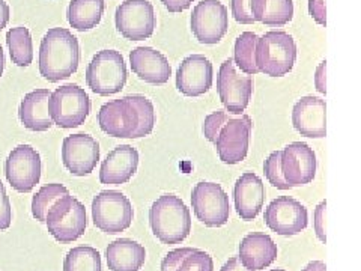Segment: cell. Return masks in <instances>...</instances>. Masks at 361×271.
<instances>
[{
	"instance_id": "5",
	"label": "cell",
	"mask_w": 361,
	"mask_h": 271,
	"mask_svg": "<svg viewBox=\"0 0 361 271\" xmlns=\"http://www.w3.org/2000/svg\"><path fill=\"white\" fill-rule=\"evenodd\" d=\"M127 65L116 50L98 52L86 70V83L98 95L118 94L127 83Z\"/></svg>"
},
{
	"instance_id": "37",
	"label": "cell",
	"mask_w": 361,
	"mask_h": 271,
	"mask_svg": "<svg viewBox=\"0 0 361 271\" xmlns=\"http://www.w3.org/2000/svg\"><path fill=\"white\" fill-rule=\"evenodd\" d=\"M11 222H13V210H11L6 188L2 181H0V231L8 229Z\"/></svg>"
},
{
	"instance_id": "28",
	"label": "cell",
	"mask_w": 361,
	"mask_h": 271,
	"mask_svg": "<svg viewBox=\"0 0 361 271\" xmlns=\"http://www.w3.org/2000/svg\"><path fill=\"white\" fill-rule=\"evenodd\" d=\"M6 44L11 61L17 66H29L33 61V42L30 32L25 26L9 29L6 33Z\"/></svg>"
},
{
	"instance_id": "40",
	"label": "cell",
	"mask_w": 361,
	"mask_h": 271,
	"mask_svg": "<svg viewBox=\"0 0 361 271\" xmlns=\"http://www.w3.org/2000/svg\"><path fill=\"white\" fill-rule=\"evenodd\" d=\"M163 5L169 13H183V11L188 9L195 0H161Z\"/></svg>"
},
{
	"instance_id": "4",
	"label": "cell",
	"mask_w": 361,
	"mask_h": 271,
	"mask_svg": "<svg viewBox=\"0 0 361 271\" xmlns=\"http://www.w3.org/2000/svg\"><path fill=\"white\" fill-rule=\"evenodd\" d=\"M255 59L259 73L283 77L292 71L297 61V44L283 30H269L257 40Z\"/></svg>"
},
{
	"instance_id": "24",
	"label": "cell",
	"mask_w": 361,
	"mask_h": 271,
	"mask_svg": "<svg viewBox=\"0 0 361 271\" xmlns=\"http://www.w3.org/2000/svg\"><path fill=\"white\" fill-rule=\"evenodd\" d=\"M51 92L49 89L32 90L23 98L18 116L23 126L30 131H47L51 128L53 121L49 112V101Z\"/></svg>"
},
{
	"instance_id": "41",
	"label": "cell",
	"mask_w": 361,
	"mask_h": 271,
	"mask_svg": "<svg viewBox=\"0 0 361 271\" xmlns=\"http://www.w3.org/2000/svg\"><path fill=\"white\" fill-rule=\"evenodd\" d=\"M326 62L322 61L314 74V86L321 94H326Z\"/></svg>"
},
{
	"instance_id": "42",
	"label": "cell",
	"mask_w": 361,
	"mask_h": 271,
	"mask_svg": "<svg viewBox=\"0 0 361 271\" xmlns=\"http://www.w3.org/2000/svg\"><path fill=\"white\" fill-rule=\"evenodd\" d=\"M220 271H252V270L245 268V267L241 264L238 256H233V258H231L229 261L221 267Z\"/></svg>"
},
{
	"instance_id": "2",
	"label": "cell",
	"mask_w": 361,
	"mask_h": 271,
	"mask_svg": "<svg viewBox=\"0 0 361 271\" xmlns=\"http://www.w3.org/2000/svg\"><path fill=\"white\" fill-rule=\"evenodd\" d=\"M80 62L78 40L63 28H53L45 33L39 47V73L49 82H61L71 77Z\"/></svg>"
},
{
	"instance_id": "22",
	"label": "cell",
	"mask_w": 361,
	"mask_h": 271,
	"mask_svg": "<svg viewBox=\"0 0 361 271\" xmlns=\"http://www.w3.org/2000/svg\"><path fill=\"white\" fill-rule=\"evenodd\" d=\"M233 199L238 216L245 222L255 220L265 202V187L262 179L253 172L243 174L235 184Z\"/></svg>"
},
{
	"instance_id": "19",
	"label": "cell",
	"mask_w": 361,
	"mask_h": 271,
	"mask_svg": "<svg viewBox=\"0 0 361 271\" xmlns=\"http://www.w3.org/2000/svg\"><path fill=\"white\" fill-rule=\"evenodd\" d=\"M292 124L306 138L322 139L326 134V106L319 97H302L292 110Z\"/></svg>"
},
{
	"instance_id": "44",
	"label": "cell",
	"mask_w": 361,
	"mask_h": 271,
	"mask_svg": "<svg viewBox=\"0 0 361 271\" xmlns=\"http://www.w3.org/2000/svg\"><path fill=\"white\" fill-rule=\"evenodd\" d=\"M301 271H326V267L322 261H312L307 264L306 268H302Z\"/></svg>"
},
{
	"instance_id": "26",
	"label": "cell",
	"mask_w": 361,
	"mask_h": 271,
	"mask_svg": "<svg viewBox=\"0 0 361 271\" xmlns=\"http://www.w3.org/2000/svg\"><path fill=\"white\" fill-rule=\"evenodd\" d=\"M250 13L255 21L269 28H281L293 17L292 0H250Z\"/></svg>"
},
{
	"instance_id": "18",
	"label": "cell",
	"mask_w": 361,
	"mask_h": 271,
	"mask_svg": "<svg viewBox=\"0 0 361 271\" xmlns=\"http://www.w3.org/2000/svg\"><path fill=\"white\" fill-rule=\"evenodd\" d=\"M212 64L203 54H191L179 65L176 88L187 97H200L212 86Z\"/></svg>"
},
{
	"instance_id": "10",
	"label": "cell",
	"mask_w": 361,
	"mask_h": 271,
	"mask_svg": "<svg viewBox=\"0 0 361 271\" xmlns=\"http://www.w3.org/2000/svg\"><path fill=\"white\" fill-rule=\"evenodd\" d=\"M191 205L200 220L208 228H220L229 222V196L220 184L199 183L191 193Z\"/></svg>"
},
{
	"instance_id": "39",
	"label": "cell",
	"mask_w": 361,
	"mask_h": 271,
	"mask_svg": "<svg viewBox=\"0 0 361 271\" xmlns=\"http://www.w3.org/2000/svg\"><path fill=\"white\" fill-rule=\"evenodd\" d=\"M309 13L312 18L321 26L326 25L325 0H309Z\"/></svg>"
},
{
	"instance_id": "16",
	"label": "cell",
	"mask_w": 361,
	"mask_h": 271,
	"mask_svg": "<svg viewBox=\"0 0 361 271\" xmlns=\"http://www.w3.org/2000/svg\"><path fill=\"white\" fill-rule=\"evenodd\" d=\"M62 162L75 176H86L99 162V145L89 134H73L63 139Z\"/></svg>"
},
{
	"instance_id": "27",
	"label": "cell",
	"mask_w": 361,
	"mask_h": 271,
	"mask_svg": "<svg viewBox=\"0 0 361 271\" xmlns=\"http://www.w3.org/2000/svg\"><path fill=\"white\" fill-rule=\"evenodd\" d=\"M104 0H71L68 6V21L78 32L94 29L103 18Z\"/></svg>"
},
{
	"instance_id": "34",
	"label": "cell",
	"mask_w": 361,
	"mask_h": 271,
	"mask_svg": "<svg viewBox=\"0 0 361 271\" xmlns=\"http://www.w3.org/2000/svg\"><path fill=\"white\" fill-rule=\"evenodd\" d=\"M229 119H231V115L226 110H217V112L211 113V115H208L205 118V122H203V134H205V138L209 142L216 143L220 128Z\"/></svg>"
},
{
	"instance_id": "25",
	"label": "cell",
	"mask_w": 361,
	"mask_h": 271,
	"mask_svg": "<svg viewBox=\"0 0 361 271\" xmlns=\"http://www.w3.org/2000/svg\"><path fill=\"white\" fill-rule=\"evenodd\" d=\"M106 259L111 271H139L146 261V251L137 241L121 239L109 244Z\"/></svg>"
},
{
	"instance_id": "15",
	"label": "cell",
	"mask_w": 361,
	"mask_h": 271,
	"mask_svg": "<svg viewBox=\"0 0 361 271\" xmlns=\"http://www.w3.org/2000/svg\"><path fill=\"white\" fill-rule=\"evenodd\" d=\"M252 128L253 122L247 115H241L240 118L231 116V119L220 128L216 148L223 163L236 164L244 160L248 154Z\"/></svg>"
},
{
	"instance_id": "9",
	"label": "cell",
	"mask_w": 361,
	"mask_h": 271,
	"mask_svg": "<svg viewBox=\"0 0 361 271\" xmlns=\"http://www.w3.org/2000/svg\"><path fill=\"white\" fill-rule=\"evenodd\" d=\"M217 89L223 106L229 115H243L253 94V78L241 74L233 59H226L217 76Z\"/></svg>"
},
{
	"instance_id": "46",
	"label": "cell",
	"mask_w": 361,
	"mask_h": 271,
	"mask_svg": "<svg viewBox=\"0 0 361 271\" xmlns=\"http://www.w3.org/2000/svg\"><path fill=\"white\" fill-rule=\"evenodd\" d=\"M269 271H286V270H281V268H274V270H269Z\"/></svg>"
},
{
	"instance_id": "13",
	"label": "cell",
	"mask_w": 361,
	"mask_h": 271,
	"mask_svg": "<svg viewBox=\"0 0 361 271\" xmlns=\"http://www.w3.org/2000/svg\"><path fill=\"white\" fill-rule=\"evenodd\" d=\"M229 28V16L220 0H200L191 14V32L202 44H217Z\"/></svg>"
},
{
	"instance_id": "43",
	"label": "cell",
	"mask_w": 361,
	"mask_h": 271,
	"mask_svg": "<svg viewBox=\"0 0 361 271\" xmlns=\"http://www.w3.org/2000/svg\"><path fill=\"white\" fill-rule=\"evenodd\" d=\"M9 21V6L5 0H0V30H4Z\"/></svg>"
},
{
	"instance_id": "3",
	"label": "cell",
	"mask_w": 361,
	"mask_h": 271,
	"mask_svg": "<svg viewBox=\"0 0 361 271\" xmlns=\"http://www.w3.org/2000/svg\"><path fill=\"white\" fill-rule=\"evenodd\" d=\"M149 223L154 235L163 244L183 243L191 232L190 210L175 195H163L152 203Z\"/></svg>"
},
{
	"instance_id": "30",
	"label": "cell",
	"mask_w": 361,
	"mask_h": 271,
	"mask_svg": "<svg viewBox=\"0 0 361 271\" xmlns=\"http://www.w3.org/2000/svg\"><path fill=\"white\" fill-rule=\"evenodd\" d=\"M101 255L94 247L78 246L71 248L63 261V271H101Z\"/></svg>"
},
{
	"instance_id": "8",
	"label": "cell",
	"mask_w": 361,
	"mask_h": 271,
	"mask_svg": "<svg viewBox=\"0 0 361 271\" xmlns=\"http://www.w3.org/2000/svg\"><path fill=\"white\" fill-rule=\"evenodd\" d=\"M49 112L53 124L61 128H75L86 121L90 112V98L77 85H65L51 92Z\"/></svg>"
},
{
	"instance_id": "36",
	"label": "cell",
	"mask_w": 361,
	"mask_h": 271,
	"mask_svg": "<svg viewBox=\"0 0 361 271\" xmlns=\"http://www.w3.org/2000/svg\"><path fill=\"white\" fill-rule=\"evenodd\" d=\"M233 18L241 25H253L255 20L250 13V0H231Z\"/></svg>"
},
{
	"instance_id": "33",
	"label": "cell",
	"mask_w": 361,
	"mask_h": 271,
	"mask_svg": "<svg viewBox=\"0 0 361 271\" xmlns=\"http://www.w3.org/2000/svg\"><path fill=\"white\" fill-rule=\"evenodd\" d=\"M176 271H214V261L207 252L196 248L180 263Z\"/></svg>"
},
{
	"instance_id": "35",
	"label": "cell",
	"mask_w": 361,
	"mask_h": 271,
	"mask_svg": "<svg viewBox=\"0 0 361 271\" xmlns=\"http://www.w3.org/2000/svg\"><path fill=\"white\" fill-rule=\"evenodd\" d=\"M195 251L196 248L193 247H180V248H175L172 252H169L161 261V271H176L180 263H183L184 259Z\"/></svg>"
},
{
	"instance_id": "20",
	"label": "cell",
	"mask_w": 361,
	"mask_h": 271,
	"mask_svg": "<svg viewBox=\"0 0 361 271\" xmlns=\"http://www.w3.org/2000/svg\"><path fill=\"white\" fill-rule=\"evenodd\" d=\"M139 152L130 145H119L101 164L99 181L101 184L121 186L126 184L137 172Z\"/></svg>"
},
{
	"instance_id": "45",
	"label": "cell",
	"mask_w": 361,
	"mask_h": 271,
	"mask_svg": "<svg viewBox=\"0 0 361 271\" xmlns=\"http://www.w3.org/2000/svg\"><path fill=\"white\" fill-rule=\"evenodd\" d=\"M4 70H5V54L2 50V45H0V77H2Z\"/></svg>"
},
{
	"instance_id": "21",
	"label": "cell",
	"mask_w": 361,
	"mask_h": 271,
	"mask_svg": "<svg viewBox=\"0 0 361 271\" xmlns=\"http://www.w3.org/2000/svg\"><path fill=\"white\" fill-rule=\"evenodd\" d=\"M133 73L140 80L151 85H164L172 76V68L166 56L152 47H137L130 53Z\"/></svg>"
},
{
	"instance_id": "38",
	"label": "cell",
	"mask_w": 361,
	"mask_h": 271,
	"mask_svg": "<svg viewBox=\"0 0 361 271\" xmlns=\"http://www.w3.org/2000/svg\"><path fill=\"white\" fill-rule=\"evenodd\" d=\"M325 211H326V202L322 200L314 210V232L322 243H326V234H325Z\"/></svg>"
},
{
	"instance_id": "31",
	"label": "cell",
	"mask_w": 361,
	"mask_h": 271,
	"mask_svg": "<svg viewBox=\"0 0 361 271\" xmlns=\"http://www.w3.org/2000/svg\"><path fill=\"white\" fill-rule=\"evenodd\" d=\"M68 195V188L62 184H47L39 188L32 199V214L38 222H45L47 212L59 198Z\"/></svg>"
},
{
	"instance_id": "7",
	"label": "cell",
	"mask_w": 361,
	"mask_h": 271,
	"mask_svg": "<svg viewBox=\"0 0 361 271\" xmlns=\"http://www.w3.org/2000/svg\"><path fill=\"white\" fill-rule=\"evenodd\" d=\"M134 217L130 199L116 190H104L92 200V220L99 231L115 235L127 231Z\"/></svg>"
},
{
	"instance_id": "23",
	"label": "cell",
	"mask_w": 361,
	"mask_h": 271,
	"mask_svg": "<svg viewBox=\"0 0 361 271\" xmlns=\"http://www.w3.org/2000/svg\"><path fill=\"white\" fill-rule=\"evenodd\" d=\"M279 248L269 235L262 232H252L245 235L240 244V261L252 270L268 268L277 259Z\"/></svg>"
},
{
	"instance_id": "12",
	"label": "cell",
	"mask_w": 361,
	"mask_h": 271,
	"mask_svg": "<svg viewBox=\"0 0 361 271\" xmlns=\"http://www.w3.org/2000/svg\"><path fill=\"white\" fill-rule=\"evenodd\" d=\"M41 155L30 145H20L11 151L5 163L8 183L20 193H29L41 179Z\"/></svg>"
},
{
	"instance_id": "32",
	"label": "cell",
	"mask_w": 361,
	"mask_h": 271,
	"mask_svg": "<svg viewBox=\"0 0 361 271\" xmlns=\"http://www.w3.org/2000/svg\"><path fill=\"white\" fill-rule=\"evenodd\" d=\"M264 172L269 184H273L279 190H289L290 187L286 184V181L281 174V151H274L268 155L264 164Z\"/></svg>"
},
{
	"instance_id": "14",
	"label": "cell",
	"mask_w": 361,
	"mask_h": 271,
	"mask_svg": "<svg viewBox=\"0 0 361 271\" xmlns=\"http://www.w3.org/2000/svg\"><path fill=\"white\" fill-rule=\"evenodd\" d=\"M264 220L273 232L290 236L307 228L309 216L301 202L289 196H280L265 208Z\"/></svg>"
},
{
	"instance_id": "29",
	"label": "cell",
	"mask_w": 361,
	"mask_h": 271,
	"mask_svg": "<svg viewBox=\"0 0 361 271\" xmlns=\"http://www.w3.org/2000/svg\"><path fill=\"white\" fill-rule=\"evenodd\" d=\"M259 37L253 32H243L241 35L235 41V58L233 64L240 70L248 76L257 74L259 70L256 66L255 52Z\"/></svg>"
},
{
	"instance_id": "17",
	"label": "cell",
	"mask_w": 361,
	"mask_h": 271,
	"mask_svg": "<svg viewBox=\"0 0 361 271\" xmlns=\"http://www.w3.org/2000/svg\"><path fill=\"white\" fill-rule=\"evenodd\" d=\"M316 166V155L307 143L293 142L281 151V174L290 188L312 183Z\"/></svg>"
},
{
	"instance_id": "11",
	"label": "cell",
	"mask_w": 361,
	"mask_h": 271,
	"mask_svg": "<svg viewBox=\"0 0 361 271\" xmlns=\"http://www.w3.org/2000/svg\"><path fill=\"white\" fill-rule=\"evenodd\" d=\"M116 29L130 41H143L152 37L155 29V13L149 0H126L115 14Z\"/></svg>"
},
{
	"instance_id": "6",
	"label": "cell",
	"mask_w": 361,
	"mask_h": 271,
	"mask_svg": "<svg viewBox=\"0 0 361 271\" xmlns=\"http://www.w3.org/2000/svg\"><path fill=\"white\" fill-rule=\"evenodd\" d=\"M45 224L59 243H73L80 239L86 231V208L80 200L68 193L53 203L45 217Z\"/></svg>"
},
{
	"instance_id": "1",
	"label": "cell",
	"mask_w": 361,
	"mask_h": 271,
	"mask_svg": "<svg viewBox=\"0 0 361 271\" xmlns=\"http://www.w3.org/2000/svg\"><path fill=\"white\" fill-rule=\"evenodd\" d=\"M98 124L111 138H145L155 126L154 104L143 95H127L109 101L98 112Z\"/></svg>"
}]
</instances>
